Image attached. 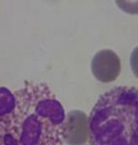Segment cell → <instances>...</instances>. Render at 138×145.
Returning <instances> with one entry per match:
<instances>
[{"label":"cell","instance_id":"obj_1","mask_svg":"<svg viewBox=\"0 0 138 145\" xmlns=\"http://www.w3.org/2000/svg\"><path fill=\"white\" fill-rule=\"evenodd\" d=\"M14 95L13 110L0 117V145H64L65 112L49 87L27 81Z\"/></svg>","mask_w":138,"mask_h":145},{"label":"cell","instance_id":"obj_2","mask_svg":"<svg viewBox=\"0 0 138 145\" xmlns=\"http://www.w3.org/2000/svg\"><path fill=\"white\" fill-rule=\"evenodd\" d=\"M88 120L91 145H138V89L119 86L104 92Z\"/></svg>","mask_w":138,"mask_h":145},{"label":"cell","instance_id":"obj_3","mask_svg":"<svg viewBox=\"0 0 138 145\" xmlns=\"http://www.w3.org/2000/svg\"><path fill=\"white\" fill-rule=\"evenodd\" d=\"M92 72L96 79L102 83L113 82L121 72V62L114 51L104 49L94 56L91 62Z\"/></svg>","mask_w":138,"mask_h":145},{"label":"cell","instance_id":"obj_4","mask_svg":"<svg viewBox=\"0 0 138 145\" xmlns=\"http://www.w3.org/2000/svg\"><path fill=\"white\" fill-rule=\"evenodd\" d=\"M65 141L71 145H83L89 138V120L80 110L70 111L64 123Z\"/></svg>","mask_w":138,"mask_h":145},{"label":"cell","instance_id":"obj_5","mask_svg":"<svg viewBox=\"0 0 138 145\" xmlns=\"http://www.w3.org/2000/svg\"><path fill=\"white\" fill-rule=\"evenodd\" d=\"M15 104L16 98L13 92L6 87H0V117L13 111Z\"/></svg>","mask_w":138,"mask_h":145},{"label":"cell","instance_id":"obj_6","mask_svg":"<svg viewBox=\"0 0 138 145\" xmlns=\"http://www.w3.org/2000/svg\"><path fill=\"white\" fill-rule=\"evenodd\" d=\"M120 10L128 14H138V0H114Z\"/></svg>","mask_w":138,"mask_h":145},{"label":"cell","instance_id":"obj_7","mask_svg":"<svg viewBox=\"0 0 138 145\" xmlns=\"http://www.w3.org/2000/svg\"><path fill=\"white\" fill-rule=\"evenodd\" d=\"M131 67L133 74L138 77V46L133 49L131 55Z\"/></svg>","mask_w":138,"mask_h":145}]
</instances>
